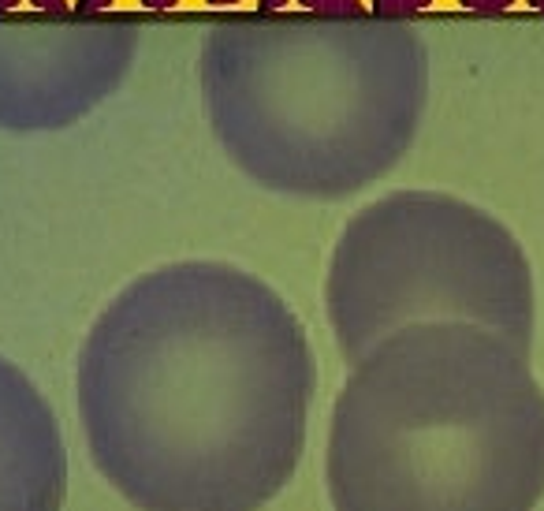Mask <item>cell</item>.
I'll return each instance as SVG.
<instances>
[{"instance_id": "obj_3", "label": "cell", "mask_w": 544, "mask_h": 511, "mask_svg": "<svg viewBox=\"0 0 544 511\" xmlns=\"http://www.w3.org/2000/svg\"><path fill=\"white\" fill-rule=\"evenodd\" d=\"M217 139L250 180L347 198L407 157L429 105V53L403 23L254 34L205 60Z\"/></svg>"}, {"instance_id": "obj_4", "label": "cell", "mask_w": 544, "mask_h": 511, "mask_svg": "<svg viewBox=\"0 0 544 511\" xmlns=\"http://www.w3.org/2000/svg\"><path fill=\"white\" fill-rule=\"evenodd\" d=\"M328 325L347 366L384 336L463 321L533 347L537 291L504 221L444 191H395L354 213L325 280Z\"/></svg>"}, {"instance_id": "obj_7", "label": "cell", "mask_w": 544, "mask_h": 511, "mask_svg": "<svg viewBox=\"0 0 544 511\" xmlns=\"http://www.w3.org/2000/svg\"><path fill=\"white\" fill-rule=\"evenodd\" d=\"M68 4H75V0H68Z\"/></svg>"}, {"instance_id": "obj_1", "label": "cell", "mask_w": 544, "mask_h": 511, "mask_svg": "<svg viewBox=\"0 0 544 511\" xmlns=\"http://www.w3.org/2000/svg\"><path fill=\"white\" fill-rule=\"evenodd\" d=\"M317 366L302 321L228 262L153 269L79 347L97 474L135 511H261L306 452Z\"/></svg>"}, {"instance_id": "obj_5", "label": "cell", "mask_w": 544, "mask_h": 511, "mask_svg": "<svg viewBox=\"0 0 544 511\" xmlns=\"http://www.w3.org/2000/svg\"><path fill=\"white\" fill-rule=\"evenodd\" d=\"M68 448L49 400L0 359V511H64Z\"/></svg>"}, {"instance_id": "obj_6", "label": "cell", "mask_w": 544, "mask_h": 511, "mask_svg": "<svg viewBox=\"0 0 544 511\" xmlns=\"http://www.w3.org/2000/svg\"><path fill=\"white\" fill-rule=\"evenodd\" d=\"M112 8H138V0H116Z\"/></svg>"}, {"instance_id": "obj_2", "label": "cell", "mask_w": 544, "mask_h": 511, "mask_svg": "<svg viewBox=\"0 0 544 511\" xmlns=\"http://www.w3.org/2000/svg\"><path fill=\"white\" fill-rule=\"evenodd\" d=\"M325 482L336 511H533L544 392L530 351L463 321L384 336L336 396Z\"/></svg>"}]
</instances>
